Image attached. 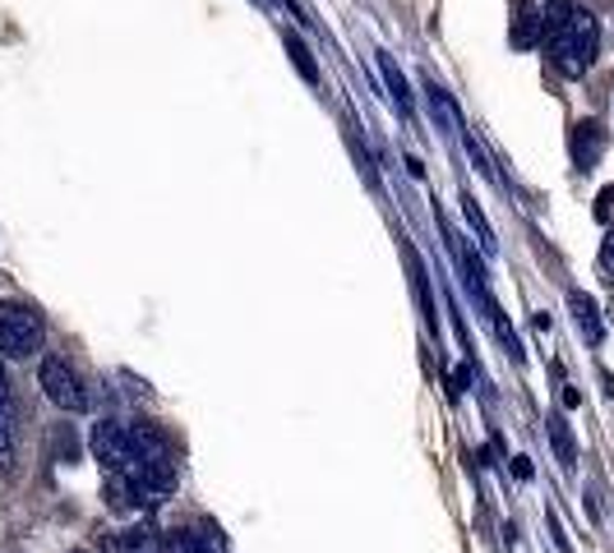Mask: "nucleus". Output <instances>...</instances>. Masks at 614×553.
I'll use <instances>...</instances> for the list:
<instances>
[{
	"instance_id": "nucleus-1",
	"label": "nucleus",
	"mask_w": 614,
	"mask_h": 553,
	"mask_svg": "<svg viewBox=\"0 0 614 553\" xmlns=\"http://www.w3.org/2000/svg\"><path fill=\"white\" fill-rule=\"evenodd\" d=\"M550 47H555V65H559V74L582 79V74L591 70V60H596V51H601V24H596V14L578 10L573 19H568V28L550 42Z\"/></svg>"
},
{
	"instance_id": "nucleus-2",
	"label": "nucleus",
	"mask_w": 614,
	"mask_h": 553,
	"mask_svg": "<svg viewBox=\"0 0 614 553\" xmlns=\"http://www.w3.org/2000/svg\"><path fill=\"white\" fill-rule=\"evenodd\" d=\"M42 350V319L37 309L0 300V356L5 360H29Z\"/></svg>"
},
{
	"instance_id": "nucleus-3",
	"label": "nucleus",
	"mask_w": 614,
	"mask_h": 553,
	"mask_svg": "<svg viewBox=\"0 0 614 553\" xmlns=\"http://www.w3.org/2000/svg\"><path fill=\"white\" fill-rule=\"evenodd\" d=\"M37 379H42V392H47L65 415H83L88 406H93V392L83 388V379L70 369V360L47 356V360H42V369H37Z\"/></svg>"
},
{
	"instance_id": "nucleus-4",
	"label": "nucleus",
	"mask_w": 614,
	"mask_h": 553,
	"mask_svg": "<svg viewBox=\"0 0 614 553\" xmlns=\"http://www.w3.org/2000/svg\"><path fill=\"white\" fill-rule=\"evenodd\" d=\"M88 448H93V457L102 461L106 471H125L129 466V429L121 425V419H98Z\"/></svg>"
},
{
	"instance_id": "nucleus-5",
	"label": "nucleus",
	"mask_w": 614,
	"mask_h": 553,
	"mask_svg": "<svg viewBox=\"0 0 614 553\" xmlns=\"http://www.w3.org/2000/svg\"><path fill=\"white\" fill-rule=\"evenodd\" d=\"M601 152H605V129L596 120H578L573 125V166L591 171L601 162Z\"/></svg>"
},
{
	"instance_id": "nucleus-6",
	"label": "nucleus",
	"mask_w": 614,
	"mask_h": 553,
	"mask_svg": "<svg viewBox=\"0 0 614 553\" xmlns=\"http://www.w3.org/2000/svg\"><path fill=\"white\" fill-rule=\"evenodd\" d=\"M513 47L518 51H532L536 42H541V33H545V14H541V5L536 0H518L513 5Z\"/></svg>"
},
{
	"instance_id": "nucleus-7",
	"label": "nucleus",
	"mask_w": 614,
	"mask_h": 553,
	"mask_svg": "<svg viewBox=\"0 0 614 553\" xmlns=\"http://www.w3.org/2000/svg\"><path fill=\"white\" fill-rule=\"evenodd\" d=\"M568 309H573L578 332L587 337V346H601V342H605V323H601V309H596V300H591V296H582V291H573V296H568Z\"/></svg>"
},
{
	"instance_id": "nucleus-8",
	"label": "nucleus",
	"mask_w": 614,
	"mask_h": 553,
	"mask_svg": "<svg viewBox=\"0 0 614 553\" xmlns=\"http://www.w3.org/2000/svg\"><path fill=\"white\" fill-rule=\"evenodd\" d=\"M402 254H407V268H411L416 300H421V319H425V327H430V332H439V314H434V296H430V277H425V263H421V254H416L411 245H402Z\"/></svg>"
},
{
	"instance_id": "nucleus-9",
	"label": "nucleus",
	"mask_w": 614,
	"mask_h": 553,
	"mask_svg": "<svg viewBox=\"0 0 614 553\" xmlns=\"http://www.w3.org/2000/svg\"><path fill=\"white\" fill-rule=\"evenodd\" d=\"M425 97H430V111H434V120L448 129V135H463V111H457V102H453V93L444 83H425Z\"/></svg>"
},
{
	"instance_id": "nucleus-10",
	"label": "nucleus",
	"mask_w": 614,
	"mask_h": 553,
	"mask_svg": "<svg viewBox=\"0 0 614 553\" xmlns=\"http://www.w3.org/2000/svg\"><path fill=\"white\" fill-rule=\"evenodd\" d=\"M545 434H550V442H555L559 466L573 471L578 466V438H573V429H568V419L564 415H550V419H545Z\"/></svg>"
},
{
	"instance_id": "nucleus-11",
	"label": "nucleus",
	"mask_w": 614,
	"mask_h": 553,
	"mask_svg": "<svg viewBox=\"0 0 614 553\" xmlns=\"http://www.w3.org/2000/svg\"><path fill=\"white\" fill-rule=\"evenodd\" d=\"M379 70H384V83H388V93H393V106L402 111V120H411V93H407V79L398 70V60H393L388 51H379Z\"/></svg>"
},
{
	"instance_id": "nucleus-12",
	"label": "nucleus",
	"mask_w": 614,
	"mask_h": 553,
	"mask_svg": "<svg viewBox=\"0 0 614 553\" xmlns=\"http://www.w3.org/2000/svg\"><path fill=\"white\" fill-rule=\"evenodd\" d=\"M158 553H204V540H200V530L175 526L167 535H158Z\"/></svg>"
},
{
	"instance_id": "nucleus-13",
	"label": "nucleus",
	"mask_w": 614,
	"mask_h": 553,
	"mask_svg": "<svg viewBox=\"0 0 614 553\" xmlns=\"http://www.w3.org/2000/svg\"><path fill=\"white\" fill-rule=\"evenodd\" d=\"M287 56H292V65L300 70V79L305 83H319V65H315V56H310V47L296 37V33H287Z\"/></svg>"
},
{
	"instance_id": "nucleus-14",
	"label": "nucleus",
	"mask_w": 614,
	"mask_h": 553,
	"mask_svg": "<svg viewBox=\"0 0 614 553\" xmlns=\"http://www.w3.org/2000/svg\"><path fill=\"white\" fill-rule=\"evenodd\" d=\"M541 14H545V33H550V42H555V37L568 28V19H573L578 10H573V0H550V5H545Z\"/></svg>"
},
{
	"instance_id": "nucleus-15",
	"label": "nucleus",
	"mask_w": 614,
	"mask_h": 553,
	"mask_svg": "<svg viewBox=\"0 0 614 553\" xmlns=\"http://www.w3.org/2000/svg\"><path fill=\"white\" fill-rule=\"evenodd\" d=\"M463 212H467V221H471V231L480 235V245H486V250L494 254V231H490V221H486V212L476 208V198H471V194H463Z\"/></svg>"
},
{
	"instance_id": "nucleus-16",
	"label": "nucleus",
	"mask_w": 614,
	"mask_h": 553,
	"mask_svg": "<svg viewBox=\"0 0 614 553\" xmlns=\"http://www.w3.org/2000/svg\"><path fill=\"white\" fill-rule=\"evenodd\" d=\"M596 268H601V277H605V281H614V231H605V240H601Z\"/></svg>"
},
{
	"instance_id": "nucleus-17",
	"label": "nucleus",
	"mask_w": 614,
	"mask_h": 553,
	"mask_svg": "<svg viewBox=\"0 0 614 553\" xmlns=\"http://www.w3.org/2000/svg\"><path fill=\"white\" fill-rule=\"evenodd\" d=\"M10 466H14V434L5 419H0V471H10Z\"/></svg>"
},
{
	"instance_id": "nucleus-18",
	"label": "nucleus",
	"mask_w": 614,
	"mask_h": 553,
	"mask_svg": "<svg viewBox=\"0 0 614 553\" xmlns=\"http://www.w3.org/2000/svg\"><path fill=\"white\" fill-rule=\"evenodd\" d=\"M610 212H614V185H605V189L596 194V217L610 221Z\"/></svg>"
},
{
	"instance_id": "nucleus-19",
	"label": "nucleus",
	"mask_w": 614,
	"mask_h": 553,
	"mask_svg": "<svg viewBox=\"0 0 614 553\" xmlns=\"http://www.w3.org/2000/svg\"><path fill=\"white\" fill-rule=\"evenodd\" d=\"M513 475H518V480H532V461H526V457H513Z\"/></svg>"
},
{
	"instance_id": "nucleus-20",
	"label": "nucleus",
	"mask_w": 614,
	"mask_h": 553,
	"mask_svg": "<svg viewBox=\"0 0 614 553\" xmlns=\"http://www.w3.org/2000/svg\"><path fill=\"white\" fill-rule=\"evenodd\" d=\"M10 406V388H5V369H0V411Z\"/></svg>"
},
{
	"instance_id": "nucleus-21",
	"label": "nucleus",
	"mask_w": 614,
	"mask_h": 553,
	"mask_svg": "<svg viewBox=\"0 0 614 553\" xmlns=\"http://www.w3.org/2000/svg\"><path fill=\"white\" fill-rule=\"evenodd\" d=\"M75 553H83V549H75Z\"/></svg>"
}]
</instances>
